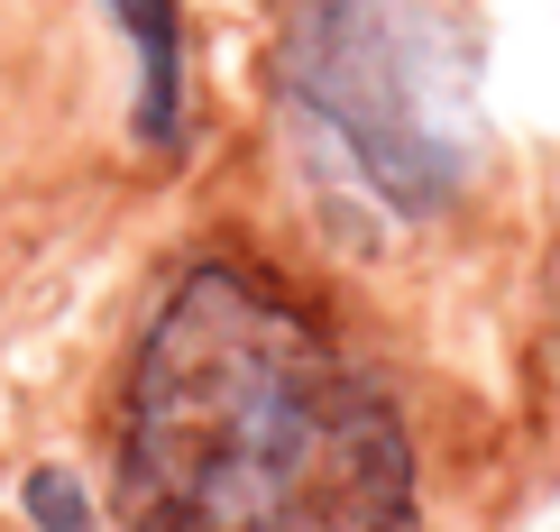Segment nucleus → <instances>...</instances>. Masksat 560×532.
Masks as SVG:
<instances>
[{
    "instance_id": "nucleus-1",
    "label": "nucleus",
    "mask_w": 560,
    "mask_h": 532,
    "mask_svg": "<svg viewBox=\"0 0 560 532\" xmlns=\"http://www.w3.org/2000/svg\"><path fill=\"white\" fill-rule=\"evenodd\" d=\"M129 532H413V450L359 358L267 267L175 275L120 404Z\"/></svg>"
},
{
    "instance_id": "nucleus-2",
    "label": "nucleus",
    "mask_w": 560,
    "mask_h": 532,
    "mask_svg": "<svg viewBox=\"0 0 560 532\" xmlns=\"http://www.w3.org/2000/svg\"><path fill=\"white\" fill-rule=\"evenodd\" d=\"M432 28L405 0H294L276 56L285 102L395 212H441L469 175V83Z\"/></svg>"
},
{
    "instance_id": "nucleus-3",
    "label": "nucleus",
    "mask_w": 560,
    "mask_h": 532,
    "mask_svg": "<svg viewBox=\"0 0 560 532\" xmlns=\"http://www.w3.org/2000/svg\"><path fill=\"white\" fill-rule=\"evenodd\" d=\"M110 10H120V28L138 46V138L175 147V129H184V19H175V0H110Z\"/></svg>"
},
{
    "instance_id": "nucleus-4",
    "label": "nucleus",
    "mask_w": 560,
    "mask_h": 532,
    "mask_svg": "<svg viewBox=\"0 0 560 532\" xmlns=\"http://www.w3.org/2000/svg\"><path fill=\"white\" fill-rule=\"evenodd\" d=\"M28 515L46 523V532H92V505H83V487L65 469H37L28 477Z\"/></svg>"
}]
</instances>
